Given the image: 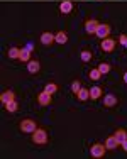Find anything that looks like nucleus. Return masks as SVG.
<instances>
[{"instance_id":"1","label":"nucleus","mask_w":127,"mask_h":159,"mask_svg":"<svg viewBox=\"0 0 127 159\" xmlns=\"http://www.w3.org/2000/svg\"><path fill=\"white\" fill-rule=\"evenodd\" d=\"M32 141H34V144H46L48 142V132L44 129H36L32 132Z\"/></svg>"},{"instance_id":"2","label":"nucleus","mask_w":127,"mask_h":159,"mask_svg":"<svg viewBox=\"0 0 127 159\" xmlns=\"http://www.w3.org/2000/svg\"><path fill=\"white\" fill-rule=\"evenodd\" d=\"M37 129V125H36V122L34 120H31V119H24L20 122V130L22 132H27V134H32Z\"/></svg>"},{"instance_id":"3","label":"nucleus","mask_w":127,"mask_h":159,"mask_svg":"<svg viewBox=\"0 0 127 159\" xmlns=\"http://www.w3.org/2000/svg\"><path fill=\"white\" fill-rule=\"evenodd\" d=\"M105 151H107V147L102 146V144H93V146L90 147V154L93 157H103Z\"/></svg>"},{"instance_id":"4","label":"nucleus","mask_w":127,"mask_h":159,"mask_svg":"<svg viewBox=\"0 0 127 159\" xmlns=\"http://www.w3.org/2000/svg\"><path fill=\"white\" fill-rule=\"evenodd\" d=\"M98 20H95V19H90V20L85 22V31L88 34H97V29H98Z\"/></svg>"},{"instance_id":"5","label":"nucleus","mask_w":127,"mask_h":159,"mask_svg":"<svg viewBox=\"0 0 127 159\" xmlns=\"http://www.w3.org/2000/svg\"><path fill=\"white\" fill-rule=\"evenodd\" d=\"M109 34H110V25L109 24H100L98 25V29H97V36H98L100 39H105Z\"/></svg>"},{"instance_id":"6","label":"nucleus","mask_w":127,"mask_h":159,"mask_svg":"<svg viewBox=\"0 0 127 159\" xmlns=\"http://www.w3.org/2000/svg\"><path fill=\"white\" fill-rule=\"evenodd\" d=\"M37 102H39L43 107H46V105H49L51 103V93H48V92H41L39 95H37Z\"/></svg>"},{"instance_id":"7","label":"nucleus","mask_w":127,"mask_h":159,"mask_svg":"<svg viewBox=\"0 0 127 159\" xmlns=\"http://www.w3.org/2000/svg\"><path fill=\"white\" fill-rule=\"evenodd\" d=\"M73 10V2L71 0H63L61 5H59V12L61 14H70Z\"/></svg>"},{"instance_id":"8","label":"nucleus","mask_w":127,"mask_h":159,"mask_svg":"<svg viewBox=\"0 0 127 159\" xmlns=\"http://www.w3.org/2000/svg\"><path fill=\"white\" fill-rule=\"evenodd\" d=\"M114 48H115V41H114V39L105 37V39L102 41V49H103V51L110 52V51H114Z\"/></svg>"},{"instance_id":"9","label":"nucleus","mask_w":127,"mask_h":159,"mask_svg":"<svg viewBox=\"0 0 127 159\" xmlns=\"http://www.w3.org/2000/svg\"><path fill=\"white\" fill-rule=\"evenodd\" d=\"M103 105H105V107H115V105H117V97L112 95V93L105 95L103 97Z\"/></svg>"},{"instance_id":"10","label":"nucleus","mask_w":127,"mask_h":159,"mask_svg":"<svg viewBox=\"0 0 127 159\" xmlns=\"http://www.w3.org/2000/svg\"><path fill=\"white\" fill-rule=\"evenodd\" d=\"M0 100H2V103L5 105L7 102L16 100V95H14V92H12V90H7V92H3L2 95H0Z\"/></svg>"},{"instance_id":"11","label":"nucleus","mask_w":127,"mask_h":159,"mask_svg":"<svg viewBox=\"0 0 127 159\" xmlns=\"http://www.w3.org/2000/svg\"><path fill=\"white\" fill-rule=\"evenodd\" d=\"M117 146H119V141L115 139V135H110V137H107V141H105V147H107V151H114Z\"/></svg>"},{"instance_id":"12","label":"nucleus","mask_w":127,"mask_h":159,"mask_svg":"<svg viewBox=\"0 0 127 159\" xmlns=\"http://www.w3.org/2000/svg\"><path fill=\"white\" fill-rule=\"evenodd\" d=\"M41 43H43L44 46H49V44H53V43H54V34L44 32L43 36H41Z\"/></svg>"},{"instance_id":"13","label":"nucleus","mask_w":127,"mask_h":159,"mask_svg":"<svg viewBox=\"0 0 127 159\" xmlns=\"http://www.w3.org/2000/svg\"><path fill=\"white\" fill-rule=\"evenodd\" d=\"M100 95H102V88H100V86H92L90 88V98L92 100H98Z\"/></svg>"},{"instance_id":"14","label":"nucleus","mask_w":127,"mask_h":159,"mask_svg":"<svg viewBox=\"0 0 127 159\" xmlns=\"http://www.w3.org/2000/svg\"><path fill=\"white\" fill-rule=\"evenodd\" d=\"M27 71L29 73H37V71H39V61L31 59V61L27 63Z\"/></svg>"},{"instance_id":"15","label":"nucleus","mask_w":127,"mask_h":159,"mask_svg":"<svg viewBox=\"0 0 127 159\" xmlns=\"http://www.w3.org/2000/svg\"><path fill=\"white\" fill-rule=\"evenodd\" d=\"M19 59H20V61H25V63H29L31 61V51H29V49H20V56H19Z\"/></svg>"},{"instance_id":"16","label":"nucleus","mask_w":127,"mask_h":159,"mask_svg":"<svg viewBox=\"0 0 127 159\" xmlns=\"http://www.w3.org/2000/svg\"><path fill=\"white\" fill-rule=\"evenodd\" d=\"M114 135H115V139L119 141V144H122L124 141H127V132H125V130H122V129H119V130L115 132Z\"/></svg>"},{"instance_id":"17","label":"nucleus","mask_w":127,"mask_h":159,"mask_svg":"<svg viewBox=\"0 0 127 159\" xmlns=\"http://www.w3.org/2000/svg\"><path fill=\"white\" fill-rule=\"evenodd\" d=\"M76 95H78V100L85 102L87 98H90V90H87V88H83V86H81V90L76 93Z\"/></svg>"},{"instance_id":"18","label":"nucleus","mask_w":127,"mask_h":159,"mask_svg":"<svg viewBox=\"0 0 127 159\" xmlns=\"http://www.w3.org/2000/svg\"><path fill=\"white\" fill-rule=\"evenodd\" d=\"M54 41L58 44H66V41H68V36H66V32H58L54 36Z\"/></svg>"},{"instance_id":"19","label":"nucleus","mask_w":127,"mask_h":159,"mask_svg":"<svg viewBox=\"0 0 127 159\" xmlns=\"http://www.w3.org/2000/svg\"><path fill=\"white\" fill-rule=\"evenodd\" d=\"M17 107H19V105H17V102H16V100L7 102V103H5V110H7V112H10V113L16 112V110H17Z\"/></svg>"},{"instance_id":"20","label":"nucleus","mask_w":127,"mask_h":159,"mask_svg":"<svg viewBox=\"0 0 127 159\" xmlns=\"http://www.w3.org/2000/svg\"><path fill=\"white\" fill-rule=\"evenodd\" d=\"M19 56H20V49L19 48H10L9 49V58L16 59V58H19Z\"/></svg>"},{"instance_id":"21","label":"nucleus","mask_w":127,"mask_h":159,"mask_svg":"<svg viewBox=\"0 0 127 159\" xmlns=\"http://www.w3.org/2000/svg\"><path fill=\"white\" fill-rule=\"evenodd\" d=\"M44 92H48V93H51V95H53V93L58 92V86H56L54 83H48V85L44 86Z\"/></svg>"},{"instance_id":"22","label":"nucleus","mask_w":127,"mask_h":159,"mask_svg":"<svg viewBox=\"0 0 127 159\" xmlns=\"http://www.w3.org/2000/svg\"><path fill=\"white\" fill-rule=\"evenodd\" d=\"M100 76H102V73H100L98 68H95V70H92V71H90V78L93 80V81H98Z\"/></svg>"},{"instance_id":"23","label":"nucleus","mask_w":127,"mask_h":159,"mask_svg":"<svg viewBox=\"0 0 127 159\" xmlns=\"http://www.w3.org/2000/svg\"><path fill=\"white\" fill-rule=\"evenodd\" d=\"M98 70H100V73H102V75H107V73L110 71V64H107V63H100Z\"/></svg>"},{"instance_id":"24","label":"nucleus","mask_w":127,"mask_h":159,"mask_svg":"<svg viewBox=\"0 0 127 159\" xmlns=\"http://www.w3.org/2000/svg\"><path fill=\"white\" fill-rule=\"evenodd\" d=\"M90 59H92V52L90 51H81V61L88 63Z\"/></svg>"},{"instance_id":"25","label":"nucleus","mask_w":127,"mask_h":159,"mask_svg":"<svg viewBox=\"0 0 127 159\" xmlns=\"http://www.w3.org/2000/svg\"><path fill=\"white\" fill-rule=\"evenodd\" d=\"M80 90H81L80 81H73V83H71V92H73V93H78Z\"/></svg>"},{"instance_id":"26","label":"nucleus","mask_w":127,"mask_h":159,"mask_svg":"<svg viewBox=\"0 0 127 159\" xmlns=\"http://www.w3.org/2000/svg\"><path fill=\"white\" fill-rule=\"evenodd\" d=\"M119 41H120L122 46H125V48H127V36H124V34H122V36L119 37Z\"/></svg>"},{"instance_id":"27","label":"nucleus","mask_w":127,"mask_h":159,"mask_svg":"<svg viewBox=\"0 0 127 159\" xmlns=\"http://www.w3.org/2000/svg\"><path fill=\"white\" fill-rule=\"evenodd\" d=\"M25 49H29V51H34V44H32V43H27V44H25Z\"/></svg>"},{"instance_id":"28","label":"nucleus","mask_w":127,"mask_h":159,"mask_svg":"<svg viewBox=\"0 0 127 159\" xmlns=\"http://www.w3.org/2000/svg\"><path fill=\"white\" fill-rule=\"evenodd\" d=\"M120 146H122V147H124V151H125V152H127V141H124V142H122V144H120Z\"/></svg>"},{"instance_id":"29","label":"nucleus","mask_w":127,"mask_h":159,"mask_svg":"<svg viewBox=\"0 0 127 159\" xmlns=\"http://www.w3.org/2000/svg\"><path fill=\"white\" fill-rule=\"evenodd\" d=\"M124 81L127 83V71H125V73H124Z\"/></svg>"}]
</instances>
